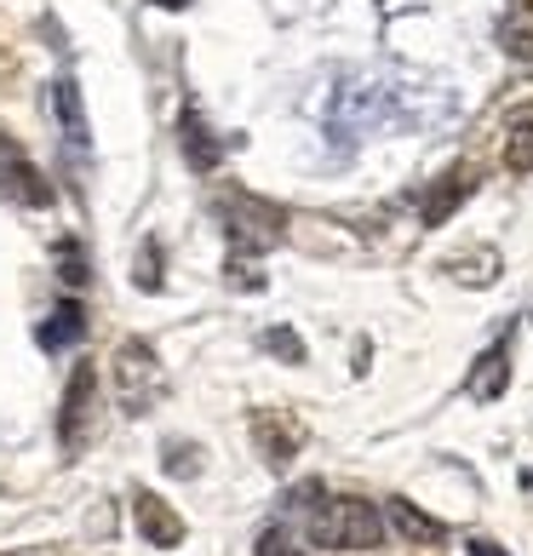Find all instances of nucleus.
Instances as JSON below:
<instances>
[{
  "mask_svg": "<svg viewBox=\"0 0 533 556\" xmlns=\"http://www.w3.org/2000/svg\"><path fill=\"white\" fill-rule=\"evenodd\" d=\"M213 213L224 218V230H230L236 258H258L287 236V213L276 207V201L248 195V190H236V184L230 190H213Z\"/></svg>",
  "mask_w": 533,
  "mask_h": 556,
  "instance_id": "1",
  "label": "nucleus"
},
{
  "mask_svg": "<svg viewBox=\"0 0 533 556\" xmlns=\"http://www.w3.org/2000/svg\"><path fill=\"white\" fill-rule=\"evenodd\" d=\"M110 374H115V402H120V414H127V419L155 414L161 396H167V367L155 362V350L143 339H120Z\"/></svg>",
  "mask_w": 533,
  "mask_h": 556,
  "instance_id": "2",
  "label": "nucleus"
},
{
  "mask_svg": "<svg viewBox=\"0 0 533 556\" xmlns=\"http://www.w3.org/2000/svg\"><path fill=\"white\" fill-rule=\"evenodd\" d=\"M310 540L327 545V551H373V545L384 540V522H379V510L367 505V500H356V493H339V500L316 505Z\"/></svg>",
  "mask_w": 533,
  "mask_h": 556,
  "instance_id": "3",
  "label": "nucleus"
},
{
  "mask_svg": "<svg viewBox=\"0 0 533 556\" xmlns=\"http://www.w3.org/2000/svg\"><path fill=\"white\" fill-rule=\"evenodd\" d=\"M92 402H98V374L92 362H80L69 384H64V407H58V447L64 453H80L92 437Z\"/></svg>",
  "mask_w": 533,
  "mask_h": 556,
  "instance_id": "4",
  "label": "nucleus"
},
{
  "mask_svg": "<svg viewBox=\"0 0 533 556\" xmlns=\"http://www.w3.org/2000/svg\"><path fill=\"white\" fill-rule=\"evenodd\" d=\"M0 195L24 201V207H47V201H52V184L40 178V167L17 150L12 138H0Z\"/></svg>",
  "mask_w": 533,
  "mask_h": 556,
  "instance_id": "5",
  "label": "nucleus"
},
{
  "mask_svg": "<svg viewBox=\"0 0 533 556\" xmlns=\"http://www.w3.org/2000/svg\"><path fill=\"white\" fill-rule=\"evenodd\" d=\"M299 442H304V430H299V419H287L281 407H258L253 414V447H258L264 465H293Z\"/></svg>",
  "mask_w": 533,
  "mask_h": 556,
  "instance_id": "6",
  "label": "nucleus"
},
{
  "mask_svg": "<svg viewBox=\"0 0 533 556\" xmlns=\"http://www.w3.org/2000/svg\"><path fill=\"white\" fill-rule=\"evenodd\" d=\"M132 522L143 533V545H155V551H173L183 540V517H178L167 500H161V493H150V488L132 493Z\"/></svg>",
  "mask_w": 533,
  "mask_h": 556,
  "instance_id": "7",
  "label": "nucleus"
},
{
  "mask_svg": "<svg viewBox=\"0 0 533 556\" xmlns=\"http://www.w3.org/2000/svg\"><path fill=\"white\" fill-rule=\"evenodd\" d=\"M178 150L195 173H218V161H224V138L201 121L195 104H183V115H178Z\"/></svg>",
  "mask_w": 533,
  "mask_h": 556,
  "instance_id": "8",
  "label": "nucleus"
},
{
  "mask_svg": "<svg viewBox=\"0 0 533 556\" xmlns=\"http://www.w3.org/2000/svg\"><path fill=\"white\" fill-rule=\"evenodd\" d=\"M470 190H477V173H470V167H447L436 184H430V195L419 201V218H424V230H436V224H447V218H454V207H459V201H465Z\"/></svg>",
  "mask_w": 533,
  "mask_h": 556,
  "instance_id": "9",
  "label": "nucleus"
},
{
  "mask_svg": "<svg viewBox=\"0 0 533 556\" xmlns=\"http://www.w3.org/2000/svg\"><path fill=\"white\" fill-rule=\"evenodd\" d=\"M505 384H510V339H494L477 356V367H470L465 390H470V402H499Z\"/></svg>",
  "mask_w": 533,
  "mask_h": 556,
  "instance_id": "10",
  "label": "nucleus"
},
{
  "mask_svg": "<svg viewBox=\"0 0 533 556\" xmlns=\"http://www.w3.org/2000/svg\"><path fill=\"white\" fill-rule=\"evenodd\" d=\"M499 155L510 173H533V104H517L505 115V138H499Z\"/></svg>",
  "mask_w": 533,
  "mask_h": 556,
  "instance_id": "11",
  "label": "nucleus"
},
{
  "mask_svg": "<svg viewBox=\"0 0 533 556\" xmlns=\"http://www.w3.org/2000/svg\"><path fill=\"white\" fill-rule=\"evenodd\" d=\"M391 522H396L402 540H414V545H442L447 540V528L436 517H424L414 500H391Z\"/></svg>",
  "mask_w": 533,
  "mask_h": 556,
  "instance_id": "12",
  "label": "nucleus"
},
{
  "mask_svg": "<svg viewBox=\"0 0 533 556\" xmlns=\"http://www.w3.org/2000/svg\"><path fill=\"white\" fill-rule=\"evenodd\" d=\"M80 333H87V311H80L75 299H64V304L52 311V321L40 327L35 339H40V350H64V344H75Z\"/></svg>",
  "mask_w": 533,
  "mask_h": 556,
  "instance_id": "13",
  "label": "nucleus"
},
{
  "mask_svg": "<svg viewBox=\"0 0 533 556\" xmlns=\"http://www.w3.org/2000/svg\"><path fill=\"white\" fill-rule=\"evenodd\" d=\"M52 110H58V121H64V138L75 143H87V115H80V87L75 80H52Z\"/></svg>",
  "mask_w": 533,
  "mask_h": 556,
  "instance_id": "14",
  "label": "nucleus"
},
{
  "mask_svg": "<svg viewBox=\"0 0 533 556\" xmlns=\"http://www.w3.org/2000/svg\"><path fill=\"white\" fill-rule=\"evenodd\" d=\"M499 47H505L510 58H517V64H528V70H533V0L505 17V29H499Z\"/></svg>",
  "mask_w": 533,
  "mask_h": 556,
  "instance_id": "15",
  "label": "nucleus"
},
{
  "mask_svg": "<svg viewBox=\"0 0 533 556\" xmlns=\"http://www.w3.org/2000/svg\"><path fill=\"white\" fill-rule=\"evenodd\" d=\"M454 276L465 281V287H494L499 281V253H470V258H454Z\"/></svg>",
  "mask_w": 533,
  "mask_h": 556,
  "instance_id": "16",
  "label": "nucleus"
},
{
  "mask_svg": "<svg viewBox=\"0 0 533 556\" xmlns=\"http://www.w3.org/2000/svg\"><path fill=\"white\" fill-rule=\"evenodd\" d=\"M132 281L143 287V293H161V247L155 241H143V264L132 270Z\"/></svg>",
  "mask_w": 533,
  "mask_h": 556,
  "instance_id": "17",
  "label": "nucleus"
},
{
  "mask_svg": "<svg viewBox=\"0 0 533 556\" xmlns=\"http://www.w3.org/2000/svg\"><path fill=\"white\" fill-rule=\"evenodd\" d=\"M58 276H64L69 287L87 281V264H80V247L75 241H58Z\"/></svg>",
  "mask_w": 533,
  "mask_h": 556,
  "instance_id": "18",
  "label": "nucleus"
},
{
  "mask_svg": "<svg viewBox=\"0 0 533 556\" xmlns=\"http://www.w3.org/2000/svg\"><path fill=\"white\" fill-rule=\"evenodd\" d=\"M264 350H276V356H287V362H304V344H299L293 327H270V333H264Z\"/></svg>",
  "mask_w": 533,
  "mask_h": 556,
  "instance_id": "19",
  "label": "nucleus"
},
{
  "mask_svg": "<svg viewBox=\"0 0 533 556\" xmlns=\"http://www.w3.org/2000/svg\"><path fill=\"white\" fill-rule=\"evenodd\" d=\"M258 556H304V551L287 540V528H264L258 533Z\"/></svg>",
  "mask_w": 533,
  "mask_h": 556,
  "instance_id": "20",
  "label": "nucleus"
},
{
  "mask_svg": "<svg viewBox=\"0 0 533 556\" xmlns=\"http://www.w3.org/2000/svg\"><path fill=\"white\" fill-rule=\"evenodd\" d=\"M167 477H195V447H178V442H167Z\"/></svg>",
  "mask_w": 533,
  "mask_h": 556,
  "instance_id": "21",
  "label": "nucleus"
},
{
  "mask_svg": "<svg viewBox=\"0 0 533 556\" xmlns=\"http://www.w3.org/2000/svg\"><path fill=\"white\" fill-rule=\"evenodd\" d=\"M465 551H470V556H510V551H499L494 540H482V533H477V540H465Z\"/></svg>",
  "mask_w": 533,
  "mask_h": 556,
  "instance_id": "22",
  "label": "nucleus"
},
{
  "mask_svg": "<svg viewBox=\"0 0 533 556\" xmlns=\"http://www.w3.org/2000/svg\"><path fill=\"white\" fill-rule=\"evenodd\" d=\"M155 7H167V12H178V7H190V0H155Z\"/></svg>",
  "mask_w": 533,
  "mask_h": 556,
  "instance_id": "23",
  "label": "nucleus"
}]
</instances>
